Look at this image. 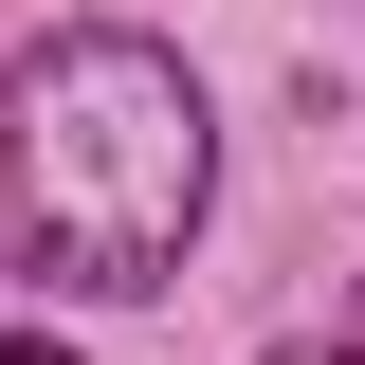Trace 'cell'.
<instances>
[{
	"label": "cell",
	"instance_id": "1",
	"mask_svg": "<svg viewBox=\"0 0 365 365\" xmlns=\"http://www.w3.org/2000/svg\"><path fill=\"white\" fill-rule=\"evenodd\" d=\"M220 201L201 73L128 19H73L0 73V274L37 292H165Z\"/></svg>",
	"mask_w": 365,
	"mask_h": 365
},
{
	"label": "cell",
	"instance_id": "2",
	"mask_svg": "<svg viewBox=\"0 0 365 365\" xmlns=\"http://www.w3.org/2000/svg\"><path fill=\"white\" fill-rule=\"evenodd\" d=\"M0 365H73V347H37V329H0Z\"/></svg>",
	"mask_w": 365,
	"mask_h": 365
},
{
	"label": "cell",
	"instance_id": "3",
	"mask_svg": "<svg viewBox=\"0 0 365 365\" xmlns=\"http://www.w3.org/2000/svg\"><path fill=\"white\" fill-rule=\"evenodd\" d=\"M274 365H365V347H274Z\"/></svg>",
	"mask_w": 365,
	"mask_h": 365
}]
</instances>
